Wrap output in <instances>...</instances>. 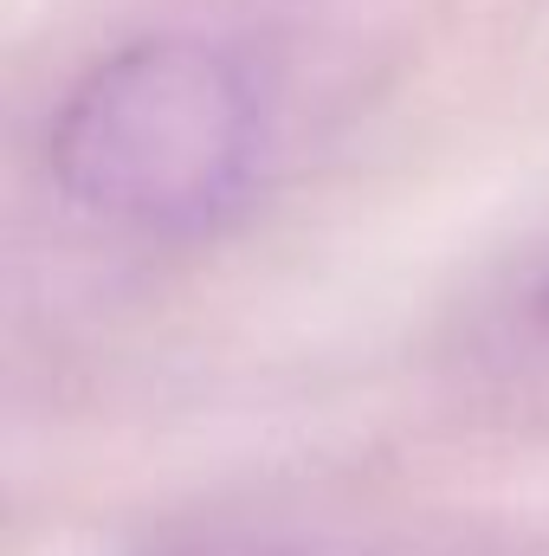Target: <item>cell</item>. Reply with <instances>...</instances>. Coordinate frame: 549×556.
Segmentation results:
<instances>
[{"label":"cell","instance_id":"6da1fadb","mask_svg":"<svg viewBox=\"0 0 549 556\" xmlns=\"http://www.w3.org/2000/svg\"><path fill=\"white\" fill-rule=\"evenodd\" d=\"M272 104L214 39L162 33L98 59L46 130V175L85 220L130 240H207L259 188Z\"/></svg>","mask_w":549,"mask_h":556},{"label":"cell","instance_id":"7a4b0ae2","mask_svg":"<svg viewBox=\"0 0 549 556\" xmlns=\"http://www.w3.org/2000/svg\"><path fill=\"white\" fill-rule=\"evenodd\" d=\"M155 556H291V551H278L266 538H201V544H175V551Z\"/></svg>","mask_w":549,"mask_h":556},{"label":"cell","instance_id":"3957f363","mask_svg":"<svg viewBox=\"0 0 549 556\" xmlns=\"http://www.w3.org/2000/svg\"><path fill=\"white\" fill-rule=\"evenodd\" d=\"M544 317H549V285H544Z\"/></svg>","mask_w":549,"mask_h":556}]
</instances>
